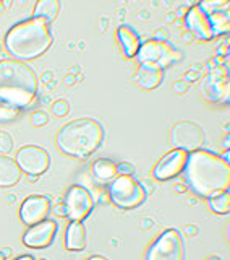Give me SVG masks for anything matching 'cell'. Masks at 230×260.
Instances as JSON below:
<instances>
[{"label": "cell", "instance_id": "obj_1", "mask_svg": "<svg viewBox=\"0 0 230 260\" xmlns=\"http://www.w3.org/2000/svg\"><path fill=\"white\" fill-rule=\"evenodd\" d=\"M185 174L191 189L206 199L227 192L230 187L228 162L208 150H196L188 154Z\"/></svg>", "mask_w": 230, "mask_h": 260}, {"label": "cell", "instance_id": "obj_2", "mask_svg": "<svg viewBox=\"0 0 230 260\" xmlns=\"http://www.w3.org/2000/svg\"><path fill=\"white\" fill-rule=\"evenodd\" d=\"M37 94V80L26 63L0 60V104L16 109L32 106Z\"/></svg>", "mask_w": 230, "mask_h": 260}, {"label": "cell", "instance_id": "obj_3", "mask_svg": "<svg viewBox=\"0 0 230 260\" xmlns=\"http://www.w3.org/2000/svg\"><path fill=\"white\" fill-rule=\"evenodd\" d=\"M51 26L37 18H28L13 24L5 36V47L16 60H32L52 46Z\"/></svg>", "mask_w": 230, "mask_h": 260}, {"label": "cell", "instance_id": "obj_4", "mask_svg": "<svg viewBox=\"0 0 230 260\" xmlns=\"http://www.w3.org/2000/svg\"><path fill=\"white\" fill-rule=\"evenodd\" d=\"M104 140V128L94 119H76L65 124L57 134L59 148L80 159L93 154Z\"/></svg>", "mask_w": 230, "mask_h": 260}, {"label": "cell", "instance_id": "obj_5", "mask_svg": "<svg viewBox=\"0 0 230 260\" xmlns=\"http://www.w3.org/2000/svg\"><path fill=\"white\" fill-rule=\"evenodd\" d=\"M109 195L110 200L119 208L130 210L136 208L146 200V190L135 177L130 174H119L110 181L109 185Z\"/></svg>", "mask_w": 230, "mask_h": 260}, {"label": "cell", "instance_id": "obj_6", "mask_svg": "<svg viewBox=\"0 0 230 260\" xmlns=\"http://www.w3.org/2000/svg\"><path fill=\"white\" fill-rule=\"evenodd\" d=\"M136 57L139 63H151L164 70L169 65L182 59V54L175 47H172L169 43H166V41L149 39L139 46Z\"/></svg>", "mask_w": 230, "mask_h": 260}, {"label": "cell", "instance_id": "obj_7", "mask_svg": "<svg viewBox=\"0 0 230 260\" xmlns=\"http://www.w3.org/2000/svg\"><path fill=\"white\" fill-rule=\"evenodd\" d=\"M185 246L177 230H166L147 250L146 260H183Z\"/></svg>", "mask_w": 230, "mask_h": 260}, {"label": "cell", "instance_id": "obj_8", "mask_svg": "<svg viewBox=\"0 0 230 260\" xmlns=\"http://www.w3.org/2000/svg\"><path fill=\"white\" fill-rule=\"evenodd\" d=\"M65 216L71 221H83L94 208V199L91 192L83 185H71L65 193Z\"/></svg>", "mask_w": 230, "mask_h": 260}, {"label": "cell", "instance_id": "obj_9", "mask_svg": "<svg viewBox=\"0 0 230 260\" xmlns=\"http://www.w3.org/2000/svg\"><path fill=\"white\" fill-rule=\"evenodd\" d=\"M16 165L28 176H41L44 174L51 165L49 153L36 145H24L16 151Z\"/></svg>", "mask_w": 230, "mask_h": 260}, {"label": "cell", "instance_id": "obj_10", "mask_svg": "<svg viewBox=\"0 0 230 260\" xmlns=\"http://www.w3.org/2000/svg\"><path fill=\"white\" fill-rule=\"evenodd\" d=\"M172 145L177 146V150L183 151H196L204 142L203 128L191 120H182L172 127L170 130Z\"/></svg>", "mask_w": 230, "mask_h": 260}, {"label": "cell", "instance_id": "obj_11", "mask_svg": "<svg viewBox=\"0 0 230 260\" xmlns=\"http://www.w3.org/2000/svg\"><path fill=\"white\" fill-rule=\"evenodd\" d=\"M59 231V224L54 219H44V221L29 226L26 233L23 234V244L32 249L49 247L55 239V234Z\"/></svg>", "mask_w": 230, "mask_h": 260}, {"label": "cell", "instance_id": "obj_12", "mask_svg": "<svg viewBox=\"0 0 230 260\" xmlns=\"http://www.w3.org/2000/svg\"><path fill=\"white\" fill-rule=\"evenodd\" d=\"M49 213H51V199L46 195H29L20 207V218L28 226L44 221Z\"/></svg>", "mask_w": 230, "mask_h": 260}, {"label": "cell", "instance_id": "obj_13", "mask_svg": "<svg viewBox=\"0 0 230 260\" xmlns=\"http://www.w3.org/2000/svg\"><path fill=\"white\" fill-rule=\"evenodd\" d=\"M188 159V153L183 150H172L167 154L156 162V166L152 169V176L158 179V181H167L178 176L182 171L185 169Z\"/></svg>", "mask_w": 230, "mask_h": 260}, {"label": "cell", "instance_id": "obj_14", "mask_svg": "<svg viewBox=\"0 0 230 260\" xmlns=\"http://www.w3.org/2000/svg\"><path fill=\"white\" fill-rule=\"evenodd\" d=\"M200 7L204 10V13L208 15L212 31H214V36L228 32V24H230L228 8H230V4L227 2V0H219V2H216V0H208V2H201Z\"/></svg>", "mask_w": 230, "mask_h": 260}, {"label": "cell", "instance_id": "obj_15", "mask_svg": "<svg viewBox=\"0 0 230 260\" xmlns=\"http://www.w3.org/2000/svg\"><path fill=\"white\" fill-rule=\"evenodd\" d=\"M186 24L200 39H212L214 38V31H212L211 21L204 10L198 5H193L190 12L186 13Z\"/></svg>", "mask_w": 230, "mask_h": 260}, {"label": "cell", "instance_id": "obj_16", "mask_svg": "<svg viewBox=\"0 0 230 260\" xmlns=\"http://www.w3.org/2000/svg\"><path fill=\"white\" fill-rule=\"evenodd\" d=\"M203 93L208 96V100L212 101H224V94L225 98L228 96V80L224 77L220 72L211 73L203 81Z\"/></svg>", "mask_w": 230, "mask_h": 260}, {"label": "cell", "instance_id": "obj_17", "mask_svg": "<svg viewBox=\"0 0 230 260\" xmlns=\"http://www.w3.org/2000/svg\"><path fill=\"white\" fill-rule=\"evenodd\" d=\"M136 83L143 89H154L158 88L164 80V70L151 63H139L136 72Z\"/></svg>", "mask_w": 230, "mask_h": 260}, {"label": "cell", "instance_id": "obj_18", "mask_svg": "<svg viewBox=\"0 0 230 260\" xmlns=\"http://www.w3.org/2000/svg\"><path fill=\"white\" fill-rule=\"evenodd\" d=\"M21 179V169L10 156L0 154V187H12Z\"/></svg>", "mask_w": 230, "mask_h": 260}, {"label": "cell", "instance_id": "obj_19", "mask_svg": "<svg viewBox=\"0 0 230 260\" xmlns=\"http://www.w3.org/2000/svg\"><path fill=\"white\" fill-rule=\"evenodd\" d=\"M86 246V231L83 221H71L65 233V247L68 250H83Z\"/></svg>", "mask_w": 230, "mask_h": 260}, {"label": "cell", "instance_id": "obj_20", "mask_svg": "<svg viewBox=\"0 0 230 260\" xmlns=\"http://www.w3.org/2000/svg\"><path fill=\"white\" fill-rule=\"evenodd\" d=\"M60 10V4L57 0H39L34 7V13H32V18L43 20L46 21L49 26L55 21L57 15Z\"/></svg>", "mask_w": 230, "mask_h": 260}, {"label": "cell", "instance_id": "obj_21", "mask_svg": "<svg viewBox=\"0 0 230 260\" xmlns=\"http://www.w3.org/2000/svg\"><path fill=\"white\" fill-rule=\"evenodd\" d=\"M117 36H119V41L123 47V52H125L127 57H135L138 54V49L141 46L139 43V38L136 32L128 28V26H120L117 29Z\"/></svg>", "mask_w": 230, "mask_h": 260}, {"label": "cell", "instance_id": "obj_22", "mask_svg": "<svg viewBox=\"0 0 230 260\" xmlns=\"http://www.w3.org/2000/svg\"><path fill=\"white\" fill-rule=\"evenodd\" d=\"M93 174L99 182H110L117 177V165L109 159H97L93 165Z\"/></svg>", "mask_w": 230, "mask_h": 260}, {"label": "cell", "instance_id": "obj_23", "mask_svg": "<svg viewBox=\"0 0 230 260\" xmlns=\"http://www.w3.org/2000/svg\"><path fill=\"white\" fill-rule=\"evenodd\" d=\"M208 200H209L211 210L216 211V213L224 215V213H228V211H230V195H228V190L212 195V197H209Z\"/></svg>", "mask_w": 230, "mask_h": 260}, {"label": "cell", "instance_id": "obj_24", "mask_svg": "<svg viewBox=\"0 0 230 260\" xmlns=\"http://www.w3.org/2000/svg\"><path fill=\"white\" fill-rule=\"evenodd\" d=\"M13 150V138L7 132H0V154H10Z\"/></svg>", "mask_w": 230, "mask_h": 260}, {"label": "cell", "instance_id": "obj_25", "mask_svg": "<svg viewBox=\"0 0 230 260\" xmlns=\"http://www.w3.org/2000/svg\"><path fill=\"white\" fill-rule=\"evenodd\" d=\"M18 111L16 108H12V106H5V104H0V122H7V120H12L18 116Z\"/></svg>", "mask_w": 230, "mask_h": 260}, {"label": "cell", "instance_id": "obj_26", "mask_svg": "<svg viewBox=\"0 0 230 260\" xmlns=\"http://www.w3.org/2000/svg\"><path fill=\"white\" fill-rule=\"evenodd\" d=\"M47 120H49L47 114L43 112V111H37V112H34V114L31 116V124H32V127H36V128L46 125V124H47Z\"/></svg>", "mask_w": 230, "mask_h": 260}, {"label": "cell", "instance_id": "obj_27", "mask_svg": "<svg viewBox=\"0 0 230 260\" xmlns=\"http://www.w3.org/2000/svg\"><path fill=\"white\" fill-rule=\"evenodd\" d=\"M52 112L55 117H63L68 114V104L65 101H57L52 104Z\"/></svg>", "mask_w": 230, "mask_h": 260}, {"label": "cell", "instance_id": "obj_28", "mask_svg": "<svg viewBox=\"0 0 230 260\" xmlns=\"http://www.w3.org/2000/svg\"><path fill=\"white\" fill-rule=\"evenodd\" d=\"M54 213H55V215H60V216H65V207H63V205L55 207V208H54Z\"/></svg>", "mask_w": 230, "mask_h": 260}, {"label": "cell", "instance_id": "obj_29", "mask_svg": "<svg viewBox=\"0 0 230 260\" xmlns=\"http://www.w3.org/2000/svg\"><path fill=\"white\" fill-rule=\"evenodd\" d=\"M88 260H107V258L102 257V255H93V257H89Z\"/></svg>", "mask_w": 230, "mask_h": 260}, {"label": "cell", "instance_id": "obj_30", "mask_svg": "<svg viewBox=\"0 0 230 260\" xmlns=\"http://www.w3.org/2000/svg\"><path fill=\"white\" fill-rule=\"evenodd\" d=\"M16 260H34V258H32L31 255H21V257H18Z\"/></svg>", "mask_w": 230, "mask_h": 260}, {"label": "cell", "instance_id": "obj_31", "mask_svg": "<svg viewBox=\"0 0 230 260\" xmlns=\"http://www.w3.org/2000/svg\"><path fill=\"white\" fill-rule=\"evenodd\" d=\"M0 260H7V258H5V257L2 255V252H0Z\"/></svg>", "mask_w": 230, "mask_h": 260}, {"label": "cell", "instance_id": "obj_32", "mask_svg": "<svg viewBox=\"0 0 230 260\" xmlns=\"http://www.w3.org/2000/svg\"><path fill=\"white\" fill-rule=\"evenodd\" d=\"M208 260H219V258H216V257H209Z\"/></svg>", "mask_w": 230, "mask_h": 260}, {"label": "cell", "instance_id": "obj_33", "mask_svg": "<svg viewBox=\"0 0 230 260\" xmlns=\"http://www.w3.org/2000/svg\"><path fill=\"white\" fill-rule=\"evenodd\" d=\"M43 260H46V258H43Z\"/></svg>", "mask_w": 230, "mask_h": 260}]
</instances>
